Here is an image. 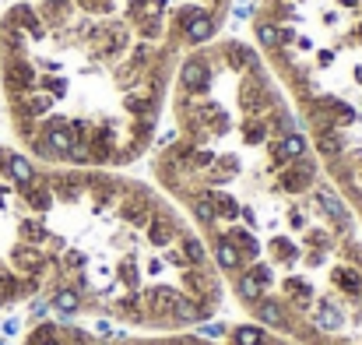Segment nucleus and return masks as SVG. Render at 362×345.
<instances>
[{
    "label": "nucleus",
    "instance_id": "nucleus-1",
    "mask_svg": "<svg viewBox=\"0 0 362 345\" xmlns=\"http://www.w3.org/2000/svg\"><path fill=\"white\" fill-rule=\"evenodd\" d=\"M180 32H183L187 43L204 46V43L215 39V32H218V18H215L211 11L197 7V4H194V7H183V11H180Z\"/></svg>",
    "mask_w": 362,
    "mask_h": 345
},
{
    "label": "nucleus",
    "instance_id": "nucleus-2",
    "mask_svg": "<svg viewBox=\"0 0 362 345\" xmlns=\"http://www.w3.org/2000/svg\"><path fill=\"white\" fill-rule=\"evenodd\" d=\"M180 85L190 92V96H201L211 89V67L204 57H190L183 67H180Z\"/></svg>",
    "mask_w": 362,
    "mask_h": 345
},
{
    "label": "nucleus",
    "instance_id": "nucleus-3",
    "mask_svg": "<svg viewBox=\"0 0 362 345\" xmlns=\"http://www.w3.org/2000/svg\"><path fill=\"white\" fill-rule=\"evenodd\" d=\"M253 314H257V321H260L264 328H274V332H292L288 307H285L281 300H274V296H264V300L253 307Z\"/></svg>",
    "mask_w": 362,
    "mask_h": 345
},
{
    "label": "nucleus",
    "instance_id": "nucleus-4",
    "mask_svg": "<svg viewBox=\"0 0 362 345\" xmlns=\"http://www.w3.org/2000/svg\"><path fill=\"white\" fill-rule=\"evenodd\" d=\"M183 293H176V289H169V285H158V289H151V293H144L141 300H144V307H148V317H173V307H176V300H180Z\"/></svg>",
    "mask_w": 362,
    "mask_h": 345
},
{
    "label": "nucleus",
    "instance_id": "nucleus-5",
    "mask_svg": "<svg viewBox=\"0 0 362 345\" xmlns=\"http://www.w3.org/2000/svg\"><path fill=\"white\" fill-rule=\"evenodd\" d=\"M211 257H215V264H218L222 271H240L243 268V254H240V247L229 239V232H218V236H215Z\"/></svg>",
    "mask_w": 362,
    "mask_h": 345
},
{
    "label": "nucleus",
    "instance_id": "nucleus-6",
    "mask_svg": "<svg viewBox=\"0 0 362 345\" xmlns=\"http://www.w3.org/2000/svg\"><path fill=\"white\" fill-rule=\"evenodd\" d=\"M317 201H320V208H324V212L334 219V226H338V230H341V232L352 230V215H349L345 201H341V198H338L331 187H320V191H317Z\"/></svg>",
    "mask_w": 362,
    "mask_h": 345
},
{
    "label": "nucleus",
    "instance_id": "nucleus-7",
    "mask_svg": "<svg viewBox=\"0 0 362 345\" xmlns=\"http://www.w3.org/2000/svg\"><path fill=\"white\" fill-rule=\"evenodd\" d=\"M49 307H53L60 317H74V314L81 310V293H78L74 285H60V289L49 293Z\"/></svg>",
    "mask_w": 362,
    "mask_h": 345
},
{
    "label": "nucleus",
    "instance_id": "nucleus-8",
    "mask_svg": "<svg viewBox=\"0 0 362 345\" xmlns=\"http://www.w3.org/2000/svg\"><path fill=\"white\" fill-rule=\"evenodd\" d=\"M173 236H176V219L165 215V212H155L151 222H148V239H151L155 247H165Z\"/></svg>",
    "mask_w": 362,
    "mask_h": 345
},
{
    "label": "nucleus",
    "instance_id": "nucleus-9",
    "mask_svg": "<svg viewBox=\"0 0 362 345\" xmlns=\"http://www.w3.org/2000/svg\"><path fill=\"white\" fill-rule=\"evenodd\" d=\"M341 324H345V314H341L331 300H320L317 317H313V332H338Z\"/></svg>",
    "mask_w": 362,
    "mask_h": 345
},
{
    "label": "nucleus",
    "instance_id": "nucleus-10",
    "mask_svg": "<svg viewBox=\"0 0 362 345\" xmlns=\"http://www.w3.org/2000/svg\"><path fill=\"white\" fill-rule=\"evenodd\" d=\"M190 212L201 226H215L218 222V212H215V201H211V191H197L190 198Z\"/></svg>",
    "mask_w": 362,
    "mask_h": 345
},
{
    "label": "nucleus",
    "instance_id": "nucleus-11",
    "mask_svg": "<svg viewBox=\"0 0 362 345\" xmlns=\"http://www.w3.org/2000/svg\"><path fill=\"white\" fill-rule=\"evenodd\" d=\"M331 282H334L341 293H349V296H359L362 293V271L359 268H352V264L334 268V271H331Z\"/></svg>",
    "mask_w": 362,
    "mask_h": 345
},
{
    "label": "nucleus",
    "instance_id": "nucleus-12",
    "mask_svg": "<svg viewBox=\"0 0 362 345\" xmlns=\"http://www.w3.org/2000/svg\"><path fill=\"white\" fill-rule=\"evenodd\" d=\"M317 152L331 162V159H338V155H345V141H341V134L334 130V127H327V130H317Z\"/></svg>",
    "mask_w": 362,
    "mask_h": 345
},
{
    "label": "nucleus",
    "instance_id": "nucleus-13",
    "mask_svg": "<svg viewBox=\"0 0 362 345\" xmlns=\"http://www.w3.org/2000/svg\"><path fill=\"white\" fill-rule=\"evenodd\" d=\"M236 293H240L243 303H250V307H257L260 300H264V285L250 275V271H243V275H236Z\"/></svg>",
    "mask_w": 362,
    "mask_h": 345
},
{
    "label": "nucleus",
    "instance_id": "nucleus-14",
    "mask_svg": "<svg viewBox=\"0 0 362 345\" xmlns=\"http://www.w3.org/2000/svg\"><path fill=\"white\" fill-rule=\"evenodd\" d=\"M229 239L240 247L243 261H260V239L253 236V230H233L229 232Z\"/></svg>",
    "mask_w": 362,
    "mask_h": 345
},
{
    "label": "nucleus",
    "instance_id": "nucleus-15",
    "mask_svg": "<svg viewBox=\"0 0 362 345\" xmlns=\"http://www.w3.org/2000/svg\"><path fill=\"white\" fill-rule=\"evenodd\" d=\"M229 335H233V345H267V332L260 324H240Z\"/></svg>",
    "mask_w": 362,
    "mask_h": 345
},
{
    "label": "nucleus",
    "instance_id": "nucleus-16",
    "mask_svg": "<svg viewBox=\"0 0 362 345\" xmlns=\"http://www.w3.org/2000/svg\"><path fill=\"white\" fill-rule=\"evenodd\" d=\"M180 247H183V257H187L194 268H208V250H204V243H201L197 236H183Z\"/></svg>",
    "mask_w": 362,
    "mask_h": 345
},
{
    "label": "nucleus",
    "instance_id": "nucleus-17",
    "mask_svg": "<svg viewBox=\"0 0 362 345\" xmlns=\"http://www.w3.org/2000/svg\"><path fill=\"white\" fill-rule=\"evenodd\" d=\"M281 289L288 293V300H292L296 307H310V300H313V289H310L303 278H285Z\"/></svg>",
    "mask_w": 362,
    "mask_h": 345
},
{
    "label": "nucleus",
    "instance_id": "nucleus-18",
    "mask_svg": "<svg viewBox=\"0 0 362 345\" xmlns=\"http://www.w3.org/2000/svg\"><path fill=\"white\" fill-rule=\"evenodd\" d=\"M211 201H215V212H218V219H240V201L233 198V194H226V191H211Z\"/></svg>",
    "mask_w": 362,
    "mask_h": 345
},
{
    "label": "nucleus",
    "instance_id": "nucleus-19",
    "mask_svg": "<svg viewBox=\"0 0 362 345\" xmlns=\"http://www.w3.org/2000/svg\"><path fill=\"white\" fill-rule=\"evenodd\" d=\"M327 103V110H331V120H334V127H352L359 113L349 106V103H341V99H324Z\"/></svg>",
    "mask_w": 362,
    "mask_h": 345
},
{
    "label": "nucleus",
    "instance_id": "nucleus-20",
    "mask_svg": "<svg viewBox=\"0 0 362 345\" xmlns=\"http://www.w3.org/2000/svg\"><path fill=\"white\" fill-rule=\"evenodd\" d=\"M281 148H285V155L296 162V159H303V155L310 152V141H306V134H303V130H292V134H285V137H281Z\"/></svg>",
    "mask_w": 362,
    "mask_h": 345
},
{
    "label": "nucleus",
    "instance_id": "nucleus-21",
    "mask_svg": "<svg viewBox=\"0 0 362 345\" xmlns=\"http://www.w3.org/2000/svg\"><path fill=\"white\" fill-rule=\"evenodd\" d=\"M271 254H274V261H281V264H292V261L299 257V247H296L288 236H274V239H271Z\"/></svg>",
    "mask_w": 362,
    "mask_h": 345
},
{
    "label": "nucleus",
    "instance_id": "nucleus-22",
    "mask_svg": "<svg viewBox=\"0 0 362 345\" xmlns=\"http://www.w3.org/2000/svg\"><path fill=\"white\" fill-rule=\"evenodd\" d=\"M243 141H246V145H264V141H267V123H264L260 116H250V120L243 123Z\"/></svg>",
    "mask_w": 362,
    "mask_h": 345
},
{
    "label": "nucleus",
    "instance_id": "nucleus-23",
    "mask_svg": "<svg viewBox=\"0 0 362 345\" xmlns=\"http://www.w3.org/2000/svg\"><path fill=\"white\" fill-rule=\"evenodd\" d=\"M253 35H257V43H260L264 50H278V25L257 21V25H253Z\"/></svg>",
    "mask_w": 362,
    "mask_h": 345
},
{
    "label": "nucleus",
    "instance_id": "nucleus-24",
    "mask_svg": "<svg viewBox=\"0 0 362 345\" xmlns=\"http://www.w3.org/2000/svg\"><path fill=\"white\" fill-rule=\"evenodd\" d=\"M67 162H71V166H92V152H88V145H85V141H74V148L67 152Z\"/></svg>",
    "mask_w": 362,
    "mask_h": 345
},
{
    "label": "nucleus",
    "instance_id": "nucleus-25",
    "mask_svg": "<svg viewBox=\"0 0 362 345\" xmlns=\"http://www.w3.org/2000/svg\"><path fill=\"white\" fill-rule=\"evenodd\" d=\"M197 335H201V339H226L229 328H226L222 321H218V324H215V321H201V324H197Z\"/></svg>",
    "mask_w": 362,
    "mask_h": 345
},
{
    "label": "nucleus",
    "instance_id": "nucleus-26",
    "mask_svg": "<svg viewBox=\"0 0 362 345\" xmlns=\"http://www.w3.org/2000/svg\"><path fill=\"white\" fill-rule=\"evenodd\" d=\"M267 155H271V166H274V169H278V173H281V169H288V166H292V159H288V155H285V148H281V141H274V145H271V148H267Z\"/></svg>",
    "mask_w": 362,
    "mask_h": 345
},
{
    "label": "nucleus",
    "instance_id": "nucleus-27",
    "mask_svg": "<svg viewBox=\"0 0 362 345\" xmlns=\"http://www.w3.org/2000/svg\"><path fill=\"white\" fill-rule=\"evenodd\" d=\"M246 271H250V275H253V278H257V282H260L264 289H267V285L274 282V271H271L267 264H260V261H250V268H246Z\"/></svg>",
    "mask_w": 362,
    "mask_h": 345
},
{
    "label": "nucleus",
    "instance_id": "nucleus-28",
    "mask_svg": "<svg viewBox=\"0 0 362 345\" xmlns=\"http://www.w3.org/2000/svg\"><path fill=\"white\" fill-rule=\"evenodd\" d=\"M190 166H194V169H211V166H215V152H208V148H194Z\"/></svg>",
    "mask_w": 362,
    "mask_h": 345
},
{
    "label": "nucleus",
    "instance_id": "nucleus-29",
    "mask_svg": "<svg viewBox=\"0 0 362 345\" xmlns=\"http://www.w3.org/2000/svg\"><path fill=\"white\" fill-rule=\"evenodd\" d=\"M296 39H299V35H296L288 25H278V50H281V46H292Z\"/></svg>",
    "mask_w": 362,
    "mask_h": 345
},
{
    "label": "nucleus",
    "instance_id": "nucleus-30",
    "mask_svg": "<svg viewBox=\"0 0 362 345\" xmlns=\"http://www.w3.org/2000/svg\"><path fill=\"white\" fill-rule=\"evenodd\" d=\"M120 278H123V282H127V285H130V289L137 285V268H130V261H123V268H120Z\"/></svg>",
    "mask_w": 362,
    "mask_h": 345
},
{
    "label": "nucleus",
    "instance_id": "nucleus-31",
    "mask_svg": "<svg viewBox=\"0 0 362 345\" xmlns=\"http://www.w3.org/2000/svg\"><path fill=\"white\" fill-rule=\"evenodd\" d=\"M46 314H49V303H46V300H32V317H35V321H42Z\"/></svg>",
    "mask_w": 362,
    "mask_h": 345
},
{
    "label": "nucleus",
    "instance_id": "nucleus-32",
    "mask_svg": "<svg viewBox=\"0 0 362 345\" xmlns=\"http://www.w3.org/2000/svg\"><path fill=\"white\" fill-rule=\"evenodd\" d=\"M240 219L250 226V230H257V212H253L250 205H243V208H240Z\"/></svg>",
    "mask_w": 362,
    "mask_h": 345
},
{
    "label": "nucleus",
    "instance_id": "nucleus-33",
    "mask_svg": "<svg viewBox=\"0 0 362 345\" xmlns=\"http://www.w3.org/2000/svg\"><path fill=\"white\" fill-rule=\"evenodd\" d=\"M288 226H292V230H303V226H306L303 212H288Z\"/></svg>",
    "mask_w": 362,
    "mask_h": 345
},
{
    "label": "nucleus",
    "instance_id": "nucleus-34",
    "mask_svg": "<svg viewBox=\"0 0 362 345\" xmlns=\"http://www.w3.org/2000/svg\"><path fill=\"white\" fill-rule=\"evenodd\" d=\"M18 332H21L18 321H4V335H18Z\"/></svg>",
    "mask_w": 362,
    "mask_h": 345
},
{
    "label": "nucleus",
    "instance_id": "nucleus-35",
    "mask_svg": "<svg viewBox=\"0 0 362 345\" xmlns=\"http://www.w3.org/2000/svg\"><path fill=\"white\" fill-rule=\"evenodd\" d=\"M95 335H103V339H110V335H113V328H110L106 321H99V324H95Z\"/></svg>",
    "mask_w": 362,
    "mask_h": 345
},
{
    "label": "nucleus",
    "instance_id": "nucleus-36",
    "mask_svg": "<svg viewBox=\"0 0 362 345\" xmlns=\"http://www.w3.org/2000/svg\"><path fill=\"white\" fill-rule=\"evenodd\" d=\"M296 50H313V39H306V35H299V39H296Z\"/></svg>",
    "mask_w": 362,
    "mask_h": 345
},
{
    "label": "nucleus",
    "instance_id": "nucleus-37",
    "mask_svg": "<svg viewBox=\"0 0 362 345\" xmlns=\"http://www.w3.org/2000/svg\"><path fill=\"white\" fill-rule=\"evenodd\" d=\"M349 254H352V261H362V243H349Z\"/></svg>",
    "mask_w": 362,
    "mask_h": 345
},
{
    "label": "nucleus",
    "instance_id": "nucleus-38",
    "mask_svg": "<svg viewBox=\"0 0 362 345\" xmlns=\"http://www.w3.org/2000/svg\"><path fill=\"white\" fill-rule=\"evenodd\" d=\"M341 4H349V7H352V4H359V0H341Z\"/></svg>",
    "mask_w": 362,
    "mask_h": 345
},
{
    "label": "nucleus",
    "instance_id": "nucleus-39",
    "mask_svg": "<svg viewBox=\"0 0 362 345\" xmlns=\"http://www.w3.org/2000/svg\"><path fill=\"white\" fill-rule=\"evenodd\" d=\"M359 180H362V162H359Z\"/></svg>",
    "mask_w": 362,
    "mask_h": 345
},
{
    "label": "nucleus",
    "instance_id": "nucleus-40",
    "mask_svg": "<svg viewBox=\"0 0 362 345\" xmlns=\"http://www.w3.org/2000/svg\"><path fill=\"white\" fill-rule=\"evenodd\" d=\"M359 39H362V21H359Z\"/></svg>",
    "mask_w": 362,
    "mask_h": 345
},
{
    "label": "nucleus",
    "instance_id": "nucleus-41",
    "mask_svg": "<svg viewBox=\"0 0 362 345\" xmlns=\"http://www.w3.org/2000/svg\"><path fill=\"white\" fill-rule=\"evenodd\" d=\"M0 345H7V342H4V339H0Z\"/></svg>",
    "mask_w": 362,
    "mask_h": 345
}]
</instances>
